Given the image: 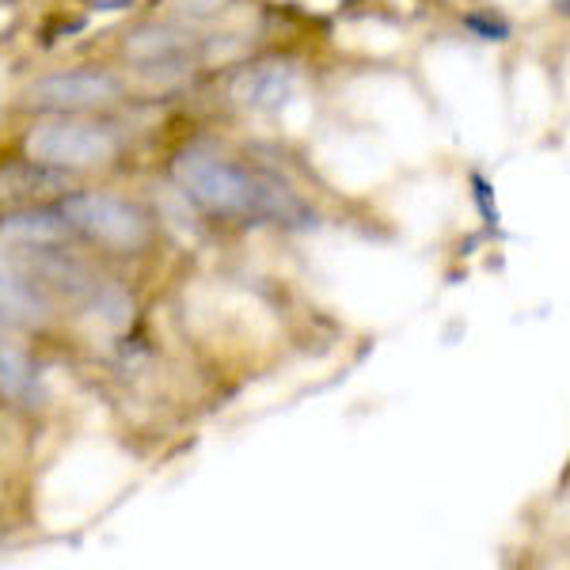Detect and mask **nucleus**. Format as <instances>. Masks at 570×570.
Wrapping results in <instances>:
<instances>
[{
    "instance_id": "obj_4",
    "label": "nucleus",
    "mask_w": 570,
    "mask_h": 570,
    "mask_svg": "<svg viewBox=\"0 0 570 570\" xmlns=\"http://www.w3.org/2000/svg\"><path fill=\"white\" fill-rule=\"evenodd\" d=\"M126 99V80L110 69H61L46 72L23 88L20 107L35 115H91V110L115 107Z\"/></svg>"
},
{
    "instance_id": "obj_3",
    "label": "nucleus",
    "mask_w": 570,
    "mask_h": 570,
    "mask_svg": "<svg viewBox=\"0 0 570 570\" xmlns=\"http://www.w3.org/2000/svg\"><path fill=\"white\" fill-rule=\"evenodd\" d=\"M58 209L66 214L72 233L115 255H145L156 240L153 217L130 198L107 195V190H77L61 198Z\"/></svg>"
},
{
    "instance_id": "obj_7",
    "label": "nucleus",
    "mask_w": 570,
    "mask_h": 570,
    "mask_svg": "<svg viewBox=\"0 0 570 570\" xmlns=\"http://www.w3.org/2000/svg\"><path fill=\"white\" fill-rule=\"evenodd\" d=\"M0 236L12 244H23V247H66L72 236L66 214L58 206H16L0 217Z\"/></svg>"
},
{
    "instance_id": "obj_5",
    "label": "nucleus",
    "mask_w": 570,
    "mask_h": 570,
    "mask_svg": "<svg viewBox=\"0 0 570 570\" xmlns=\"http://www.w3.org/2000/svg\"><path fill=\"white\" fill-rule=\"evenodd\" d=\"M190 50L195 39L171 23H137L118 42L122 61H130L134 69H176L190 58Z\"/></svg>"
},
{
    "instance_id": "obj_14",
    "label": "nucleus",
    "mask_w": 570,
    "mask_h": 570,
    "mask_svg": "<svg viewBox=\"0 0 570 570\" xmlns=\"http://www.w3.org/2000/svg\"><path fill=\"white\" fill-rule=\"evenodd\" d=\"M91 8H99V12H122V8H134L137 0H88Z\"/></svg>"
},
{
    "instance_id": "obj_1",
    "label": "nucleus",
    "mask_w": 570,
    "mask_h": 570,
    "mask_svg": "<svg viewBox=\"0 0 570 570\" xmlns=\"http://www.w3.org/2000/svg\"><path fill=\"white\" fill-rule=\"evenodd\" d=\"M171 183L190 206L217 220H274L289 228L316 225V214L282 179L228 160L206 145H190L171 160Z\"/></svg>"
},
{
    "instance_id": "obj_12",
    "label": "nucleus",
    "mask_w": 570,
    "mask_h": 570,
    "mask_svg": "<svg viewBox=\"0 0 570 570\" xmlns=\"http://www.w3.org/2000/svg\"><path fill=\"white\" fill-rule=\"evenodd\" d=\"M472 195H475V206H480V214H483V225L487 228H499L502 225V214H499V202H494V187L487 183L480 171L472 176Z\"/></svg>"
},
{
    "instance_id": "obj_15",
    "label": "nucleus",
    "mask_w": 570,
    "mask_h": 570,
    "mask_svg": "<svg viewBox=\"0 0 570 570\" xmlns=\"http://www.w3.org/2000/svg\"><path fill=\"white\" fill-rule=\"evenodd\" d=\"M0 4H12V0H0Z\"/></svg>"
},
{
    "instance_id": "obj_10",
    "label": "nucleus",
    "mask_w": 570,
    "mask_h": 570,
    "mask_svg": "<svg viewBox=\"0 0 570 570\" xmlns=\"http://www.w3.org/2000/svg\"><path fill=\"white\" fill-rule=\"evenodd\" d=\"M0 395L12 403H27V407H35L42 400L39 370L20 346L0 343Z\"/></svg>"
},
{
    "instance_id": "obj_2",
    "label": "nucleus",
    "mask_w": 570,
    "mask_h": 570,
    "mask_svg": "<svg viewBox=\"0 0 570 570\" xmlns=\"http://www.w3.org/2000/svg\"><path fill=\"white\" fill-rule=\"evenodd\" d=\"M122 141L118 134L104 122H88L80 115H46L42 122H35L23 137V156L42 168L66 171H96L118 160Z\"/></svg>"
},
{
    "instance_id": "obj_9",
    "label": "nucleus",
    "mask_w": 570,
    "mask_h": 570,
    "mask_svg": "<svg viewBox=\"0 0 570 570\" xmlns=\"http://www.w3.org/2000/svg\"><path fill=\"white\" fill-rule=\"evenodd\" d=\"M69 183L66 171L42 168V164L20 160V164H0V202L12 206H31L42 195H58Z\"/></svg>"
},
{
    "instance_id": "obj_8",
    "label": "nucleus",
    "mask_w": 570,
    "mask_h": 570,
    "mask_svg": "<svg viewBox=\"0 0 570 570\" xmlns=\"http://www.w3.org/2000/svg\"><path fill=\"white\" fill-rule=\"evenodd\" d=\"M50 320V305L16 263L0 259V324L4 327H42Z\"/></svg>"
},
{
    "instance_id": "obj_13",
    "label": "nucleus",
    "mask_w": 570,
    "mask_h": 570,
    "mask_svg": "<svg viewBox=\"0 0 570 570\" xmlns=\"http://www.w3.org/2000/svg\"><path fill=\"white\" fill-rule=\"evenodd\" d=\"M228 8H233V0H183V12H187L190 20H217Z\"/></svg>"
},
{
    "instance_id": "obj_16",
    "label": "nucleus",
    "mask_w": 570,
    "mask_h": 570,
    "mask_svg": "<svg viewBox=\"0 0 570 570\" xmlns=\"http://www.w3.org/2000/svg\"><path fill=\"white\" fill-rule=\"evenodd\" d=\"M0 327H4V324H0Z\"/></svg>"
},
{
    "instance_id": "obj_6",
    "label": "nucleus",
    "mask_w": 570,
    "mask_h": 570,
    "mask_svg": "<svg viewBox=\"0 0 570 570\" xmlns=\"http://www.w3.org/2000/svg\"><path fill=\"white\" fill-rule=\"evenodd\" d=\"M297 91V69L289 61H259V66H247L233 77V96L236 107L252 110V115H274L293 99Z\"/></svg>"
},
{
    "instance_id": "obj_11",
    "label": "nucleus",
    "mask_w": 570,
    "mask_h": 570,
    "mask_svg": "<svg viewBox=\"0 0 570 570\" xmlns=\"http://www.w3.org/2000/svg\"><path fill=\"white\" fill-rule=\"evenodd\" d=\"M468 31L475 35V39H483V42H505L513 35V27L505 23V16H499L494 8H480V12H464V20H461Z\"/></svg>"
}]
</instances>
